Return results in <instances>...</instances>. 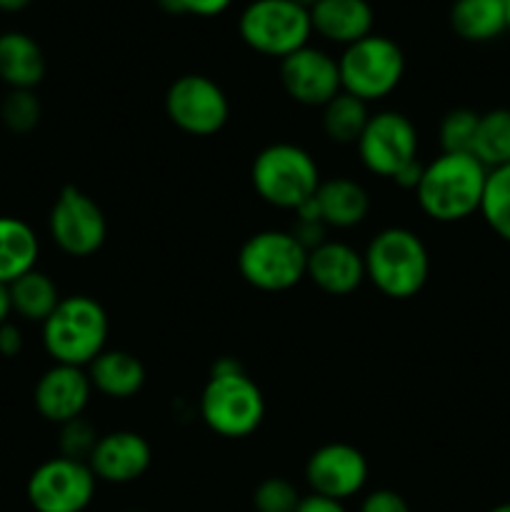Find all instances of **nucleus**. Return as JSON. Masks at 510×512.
<instances>
[{
    "mask_svg": "<svg viewBox=\"0 0 510 512\" xmlns=\"http://www.w3.org/2000/svg\"><path fill=\"white\" fill-rule=\"evenodd\" d=\"M198 413L208 430L220 438H248L265 418L263 390L238 360L220 358L200 393Z\"/></svg>",
    "mask_w": 510,
    "mask_h": 512,
    "instance_id": "obj_1",
    "label": "nucleus"
},
{
    "mask_svg": "<svg viewBox=\"0 0 510 512\" xmlns=\"http://www.w3.org/2000/svg\"><path fill=\"white\" fill-rule=\"evenodd\" d=\"M125 512H143V510H125Z\"/></svg>",
    "mask_w": 510,
    "mask_h": 512,
    "instance_id": "obj_43",
    "label": "nucleus"
},
{
    "mask_svg": "<svg viewBox=\"0 0 510 512\" xmlns=\"http://www.w3.org/2000/svg\"><path fill=\"white\" fill-rule=\"evenodd\" d=\"M313 200L325 228H355L370 213L368 190L350 178L323 180Z\"/></svg>",
    "mask_w": 510,
    "mask_h": 512,
    "instance_id": "obj_20",
    "label": "nucleus"
},
{
    "mask_svg": "<svg viewBox=\"0 0 510 512\" xmlns=\"http://www.w3.org/2000/svg\"><path fill=\"white\" fill-rule=\"evenodd\" d=\"M40 115H43V108L33 90H10L0 105L3 125L15 135L33 133L40 123Z\"/></svg>",
    "mask_w": 510,
    "mask_h": 512,
    "instance_id": "obj_28",
    "label": "nucleus"
},
{
    "mask_svg": "<svg viewBox=\"0 0 510 512\" xmlns=\"http://www.w3.org/2000/svg\"><path fill=\"white\" fill-rule=\"evenodd\" d=\"M293 3L303 5V8H305V10H310V8H313V5H315V3H318V0H293Z\"/></svg>",
    "mask_w": 510,
    "mask_h": 512,
    "instance_id": "obj_40",
    "label": "nucleus"
},
{
    "mask_svg": "<svg viewBox=\"0 0 510 512\" xmlns=\"http://www.w3.org/2000/svg\"><path fill=\"white\" fill-rule=\"evenodd\" d=\"M308 250L290 230H260L250 235L238 253V273L250 288L285 293L305 278Z\"/></svg>",
    "mask_w": 510,
    "mask_h": 512,
    "instance_id": "obj_6",
    "label": "nucleus"
},
{
    "mask_svg": "<svg viewBox=\"0 0 510 512\" xmlns=\"http://www.w3.org/2000/svg\"><path fill=\"white\" fill-rule=\"evenodd\" d=\"M238 33L250 50L283 60L308 45L310 10L293 0H253L240 13Z\"/></svg>",
    "mask_w": 510,
    "mask_h": 512,
    "instance_id": "obj_8",
    "label": "nucleus"
},
{
    "mask_svg": "<svg viewBox=\"0 0 510 512\" xmlns=\"http://www.w3.org/2000/svg\"><path fill=\"white\" fill-rule=\"evenodd\" d=\"M373 8L368 0H318L310 8L313 33L343 48L373 33Z\"/></svg>",
    "mask_w": 510,
    "mask_h": 512,
    "instance_id": "obj_18",
    "label": "nucleus"
},
{
    "mask_svg": "<svg viewBox=\"0 0 510 512\" xmlns=\"http://www.w3.org/2000/svg\"><path fill=\"white\" fill-rule=\"evenodd\" d=\"M90 395H93V385H90L88 370L55 363L35 383L33 403L40 418L65 425L75 418H83Z\"/></svg>",
    "mask_w": 510,
    "mask_h": 512,
    "instance_id": "obj_15",
    "label": "nucleus"
},
{
    "mask_svg": "<svg viewBox=\"0 0 510 512\" xmlns=\"http://www.w3.org/2000/svg\"><path fill=\"white\" fill-rule=\"evenodd\" d=\"M420 175H423V163H420V160H415V163L405 165V168L395 175L393 183L398 185V188L413 190L415 193V188H418V183H420Z\"/></svg>",
    "mask_w": 510,
    "mask_h": 512,
    "instance_id": "obj_36",
    "label": "nucleus"
},
{
    "mask_svg": "<svg viewBox=\"0 0 510 512\" xmlns=\"http://www.w3.org/2000/svg\"><path fill=\"white\" fill-rule=\"evenodd\" d=\"M10 313H13V308H10V293H8V285L0 283V325L8 323Z\"/></svg>",
    "mask_w": 510,
    "mask_h": 512,
    "instance_id": "obj_37",
    "label": "nucleus"
},
{
    "mask_svg": "<svg viewBox=\"0 0 510 512\" xmlns=\"http://www.w3.org/2000/svg\"><path fill=\"white\" fill-rule=\"evenodd\" d=\"M233 0H180L183 5V15H198V18H215V15L225 13Z\"/></svg>",
    "mask_w": 510,
    "mask_h": 512,
    "instance_id": "obj_33",
    "label": "nucleus"
},
{
    "mask_svg": "<svg viewBox=\"0 0 510 512\" xmlns=\"http://www.w3.org/2000/svg\"><path fill=\"white\" fill-rule=\"evenodd\" d=\"M470 155L485 170H498L510 165V110L495 108L480 113Z\"/></svg>",
    "mask_w": 510,
    "mask_h": 512,
    "instance_id": "obj_25",
    "label": "nucleus"
},
{
    "mask_svg": "<svg viewBox=\"0 0 510 512\" xmlns=\"http://www.w3.org/2000/svg\"><path fill=\"white\" fill-rule=\"evenodd\" d=\"M450 28L465 43H490L508 33V0H455Z\"/></svg>",
    "mask_w": 510,
    "mask_h": 512,
    "instance_id": "obj_22",
    "label": "nucleus"
},
{
    "mask_svg": "<svg viewBox=\"0 0 510 512\" xmlns=\"http://www.w3.org/2000/svg\"><path fill=\"white\" fill-rule=\"evenodd\" d=\"M305 278L328 295H350L365 283L363 253L340 240H325L308 250Z\"/></svg>",
    "mask_w": 510,
    "mask_h": 512,
    "instance_id": "obj_17",
    "label": "nucleus"
},
{
    "mask_svg": "<svg viewBox=\"0 0 510 512\" xmlns=\"http://www.w3.org/2000/svg\"><path fill=\"white\" fill-rule=\"evenodd\" d=\"M280 85L295 103L325 108L335 95L343 93L338 58L313 45H305L280 60Z\"/></svg>",
    "mask_w": 510,
    "mask_h": 512,
    "instance_id": "obj_14",
    "label": "nucleus"
},
{
    "mask_svg": "<svg viewBox=\"0 0 510 512\" xmlns=\"http://www.w3.org/2000/svg\"><path fill=\"white\" fill-rule=\"evenodd\" d=\"M303 495L298 493L290 480L285 478H265L253 490L255 512H295Z\"/></svg>",
    "mask_w": 510,
    "mask_h": 512,
    "instance_id": "obj_30",
    "label": "nucleus"
},
{
    "mask_svg": "<svg viewBox=\"0 0 510 512\" xmlns=\"http://www.w3.org/2000/svg\"><path fill=\"white\" fill-rule=\"evenodd\" d=\"M45 78V55L38 40L20 30L0 33V80L10 90H35Z\"/></svg>",
    "mask_w": 510,
    "mask_h": 512,
    "instance_id": "obj_19",
    "label": "nucleus"
},
{
    "mask_svg": "<svg viewBox=\"0 0 510 512\" xmlns=\"http://www.w3.org/2000/svg\"><path fill=\"white\" fill-rule=\"evenodd\" d=\"M100 435L95 433L93 425L83 418H75L70 423L60 425V455L70 460H83L88 463L95 443Z\"/></svg>",
    "mask_w": 510,
    "mask_h": 512,
    "instance_id": "obj_31",
    "label": "nucleus"
},
{
    "mask_svg": "<svg viewBox=\"0 0 510 512\" xmlns=\"http://www.w3.org/2000/svg\"><path fill=\"white\" fill-rule=\"evenodd\" d=\"M40 240L25 220L0 215V283L10 285L35 270Z\"/></svg>",
    "mask_w": 510,
    "mask_h": 512,
    "instance_id": "obj_23",
    "label": "nucleus"
},
{
    "mask_svg": "<svg viewBox=\"0 0 510 512\" xmlns=\"http://www.w3.org/2000/svg\"><path fill=\"white\" fill-rule=\"evenodd\" d=\"M338 70L343 93L370 105L385 100L398 88L405 75V55L395 40L370 33L343 48Z\"/></svg>",
    "mask_w": 510,
    "mask_h": 512,
    "instance_id": "obj_7",
    "label": "nucleus"
},
{
    "mask_svg": "<svg viewBox=\"0 0 510 512\" xmlns=\"http://www.w3.org/2000/svg\"><path fill=\"white\" fill-rule=\"evenodd\" d=\"M98 478L88 463L58 455L30 473L25 495L35 512H85L95 498Z\"/></svg>",
    "mask_w": 510,
    "mask_h": 512,
    "instance_id": "obj_10",
    "label": "nucleus"
},
{
    "mask_svg": "<svg viewBox=\"0 0 510 512\" xmlns=\"http://www.w3.org/2000/svg\"><path fill=\"white\" fill-rule=\"evenodd\" d=\"M20 350H23V333H20L18 325L8 320L5 325H0V355L3 358H18Z\"/></svg>",
    "mask_w": 510,
    "mask_h": 512,
    "instance_id": "obj_34",
    "label": "nucleus"
},
{
    "mask_svg": "<svg viewBox=\"0 0 510 512\" xmlns=\"http://www.w3.org/2000/svg\"><path fill=\"white\" fill-rule=\"evenodd\" d=\"M33 0H0V13H20L25 10Z\"/></svg>",
    "mask_w": 510,
    "mask_h": 512,
    "instance_id": "obj_38",
    "label": "nucleus"
},
{
    "mask_svg": "<svg viewBox=\"0 0 510 512\" xmlns=\"http://www.w3.org/2000/svg\"><path fill=\"white\" fill-rule=\"evenodd\" d=\"M8 293L13 313H18L23 320L40 325L50 318V313H53V310L58 308L60 300H63L60 298L55 280L38 268L25 273L23 278L13 280V283L8 285Z\"/></svg>",
    "mask_w": 510,
    "mask_h": 512,
    "instance_id": "obj_24",
    "label": "nucleus"
},
{
    "mask_svg": "<svg viewBox=\"0 0 510 512\" xmlns=\"http://www.w3.org/2000/svg\"><path fill=\"white\" fill-rule=\"evenodd\" d=\"M295 512H348L345 510V505L340 503V500H330V498H323V495H303L300 498V505Z\"/></svg>",
    "mask_w": 510,
    "mask_h": 512,
    "instance_id": "obj_35",
    "label": "nucleus"
},
{
    "mask_svg": "<svg viewBox=\"0 0 510 512\" xmlns=\"http://www.w3.org/2000/svg\"><path fill=\"white\" fill-rule=\"evenodd\" d=\"M485 180L488 170L470 153H440L423 165L415 200L435 223H460L480 213Z\"/></svg>",
    "mask_w": 510,
    "mask_h": 512,
    "instance_id": "obj_2",
    "label": "nucleus"
},
{
    "mask_svg": "<svg viewBox=\"0 0 510 512\" xmlns=\"http://www.w3.org/2000/svg\"><path fill=\"white\" fill-rule=\"evenodd\" d=\"M480 215H483L485 225L503 243L510 245V165L498 170H488Z\"/></svg>",
    "mask_w": 510,
    "mask_h": 512,
    "instance_id": "obj_27",
    "label": "nucleus"
},
{
    "mask_svg": "<svg viewBox=\"0 0 510 512\" xmlns=\"http://www.w3.org/2000/svg\"><path fill=\"white\" fill-rule=\"evenodd\" d=\"M108 313L90 295H68L43 323V348L55 363L88 368L108 343Z\"/></svg>",
    "mask_w": 510,
    "mask_h": 512,
    "instance_id": "obj_4",
    "label": "nucleus"
},
{
    "mask_svg": "<svg viewBox=\"0 0 510 512\" xmlns=\"http://www.w3.org/2000/svg\"><path fill=\"white\" fill-rule=\"evenodd\" d=\"M360 163L378 178L393 180L405 165L418 160V130L408 115L380 110L370 115L358 143Z\"/></svg>",
    "mask_w": 510,
    "mask_h": 512,
    "instance_id": "obj_12",
    "label": "nucleus"
},
{
    "mask_svg": "<svg viewBox=\"0 0 510 512\" xmlns=\"http://www.w3.org/2000/svg\"><path fill=\"white\" fill-rule=\"evenodd\" d=\"M150 463H153L150 443L133 430H113L100 435L88 458L95 478L110 485L135 483L148 473Z\"/></svg>",
    "mask_w": 510,
    "mask_h": 512,
    "instance_id": "obj_16",
    "label": "nucleus"
},
{
    "mask_svg": "<svg viewBox=\"0 0 510 512\" xmlns=\"http://www.w3.org/2000/svg\"><path fill=\"white\" fill-rule=\"evenodd\" d=\"M165 115L183 133L208 138L220 133L230 118L225 90L213 78L200 73L180 75L165 93Z\"/></svg>",
    "mask_w": 510,
    "mask_h": 512,
    "instance_id": "obj_9",
    "label": "nucleus"
},
{
    "mask_svg": "<svg viewBox=\"0 0 510 512\" xmlns=\"http://www.w3.org/2000/svg\"><path fill=\"white\" fill-rule=\"evenodd\" d=\"M490 512H510V503H500V505H495L493 510Z\"/></svg>",
    "mask_w": 510,
    "mask_h": 512,
    "instance_id": "obj_41",
    "label": "nucleus"
},
{
    "mask_svg": "<svg viewBox=\"0 0 510 512\" xmlns=\"http://www.w3.org/2000/svg\"><path fill=\"white\" fill-rule=\"evenodd\" d=\"M93 390L113 400H128L143 390L145 365L128 350H103L88 365Z\"/></svg>",
    "mask_w": 510,
    "mask_h": 512,
    "instance_id": "obj_21",
    "label": "nucleus"
},
{
    "mask_svg": "<svg viewBox=\"0 0 510 512\" xmlns=\"http://www.w3.org/2000/svg\"><path fill=\"white\" fill-rule=\"evenodd\" d=\"M48 230L53 243L70 258H90L103 248L108 223L100 205L75 185H65L50 208Z\"/></svg>",
    "mask_w": 510,
    "mask_h": 512,
    "instance_id": "obj_11",
    "label": "nucleus"
},
{
    "mask_svg": "<svg viewBox=\"0 0 510 512\" xmlns=\"http://www.w3.org/2000/svg\"><path fill=\"white\" fill-rule=\"evenodd\" d=\"M508 33H510V0H508Z\"/></svg>",
    "mask_w": 510,
    "mask_h": 512,
    "instance_id": "obj_42",
    "label": "nucleus"
},
{
    "mask_svg": "<svg viewBox=\"0 0 510 512\" xmlns=\"http://www.w3.org/2000/svg\"><path fill=\"white\" fill-rule=\"evenodd\" d=\"M250 183L265 203L295 213L315 198L323 180L308 150L293 143H273L255 155Z\"/></svg>",
    "mask_w": 510,
    "mask_h": 512,
    "instance_id": "obj_5",
    "label": "nucleus"
},
{
    "mask_svg": "<svg viewBox=\"0 0 510 512\" xmlns=\"http://www.w3.org/2000/svg\"><path fill=\"white\" fill-rule=\"evenodd\" d=\"M358 512H410V505L405 503L403 495L395 493V490L380 488L365 495Z\"/></svg>",
    "mask_w": 510,
    "mask_h": 512,
    "instance_id": "obj_32",
    "label": "nucleus"
},
{
    "mask_svg": "<svg viewBox=\"0 0 510 512\" xmlns=\"http://www.w3.org/2000/svg\"><path fill=\"white\" fill-rule=\"evenodd\" d=\"M365 280L393 300H410L430 278V253L418 233L408 228H385L363 253Z\"/></svg>",
    "mask_w": 510,
    "mask_h": 512,
    "instance_id": "obj_3",
    "label": "nucleus"
},
{
    "mask_svg": "<svg viewBox=\"0 0 510 512\" xmlns=\"http://www.w3.org/2000/svg\"><path fill=\"white\" fill-rule=\"evenodd\" d=\"M158 5L165 10V13L183 15V5H180V0H158Z\"/></svg>",
    "mask_w": 510,
    "mask_h": 512,
    "instance_id": "obj_39",
    "label": "nucleus"
},
{
    "mask_svg": "<svg viewBox=\"0 0 510 512\" xmlns=\"http://www.w3.org/2000/svg\"><path fill=\"white\" fill-rule=\"evenodd\" d=\"M368 120V103L348 93H338L323 108V133L338 145H355Z\"/></svg>",
    "mask_w": 510,
    "mask_h": 512,
    "instance_id": "obj_26",
    "label": "nucleus"
},
{
    "mask_svg": "<svg viewBox=\"0 0 510 512\" xmlns=\"http://www.w3.org/2000/svg\"><path fill=\"white\" fill-rule=\"evenodd\" d=\"M478 120L480 113H475L470 108H455L450 113H445L438 128L440 153H470Z\"/></svg>",
    "mask_w": 510,
    "mask_h": 512,
    "instance_id": "obj_29",
    "label": "nucleus"
},
{
    "mask_svg": "<svg viewBox=\"0 0 510 512\" xmlns=\"http://www.w3.org/2000/svg\"><path fill=\"white\" fill-rule=\"evenodd\" d=\"M368 473L370 468L365 455L348 443L320 445L305 463V483L310 493L340 500V503L363 493Z\"/></svg>",
    "mask_w": 510,
    "mask_h": 512,
    "instance_id": "obj_13",
    "label": "nucleus"
}]
</instances>
